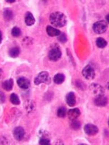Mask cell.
I'll return each instance as SVG.
<instances>
[{"instance_id":"4316f807","label":"cell","mask_w":109,"mask_h":145,"mask_svg":"<svg viewBox=\"0 0 109 145\" xmlns=\"http://www.w3.org/2000/svg\"><path fill=\"white\" fill-rule=\"evenodd\" d=\"M33 42V39L32 37H24L23 40V44L24 46H29L31 44H32Z\"/></svg>"},{"instance_id":"e0dca14e","label":"cell","mask_w":109,"mask_h":145,"mask_svg":"<svg viewBox=\"0 0 109 145\" xmlns=\"http://www.w3.org/2000/svg\"><path fill=\"white\" fill-rule=\"evenodd\" d=\"M3 16L5 21L9 22L12 20V18L14 17V14L11 9L8 8H6L4 9V11H3Z\"/></svg>"},{"instance_id":"6da1fadb","label":"cell","mask_w":109,"mask_h":145,"mask_svg":"<svg viewBox=\"0 0 109 145\" xmlns=\"http://www.w3.org/2000/svg\"><path fill=\"white\" fill-rule=\"evenodd\" d=\"M50 23L55 27H62L67 24V17L63 12L55 11L52 12L49 16Z\"/></svg>"},{"instance_id":"30bf717a","label":"cell","mask_w":109,"mask_h":145,"mask_svg":"<svg viewBox=\"0 0 109 145\" xmlns=\"http://www.w3.org/2000/svg\"><path fill=\"white\" fill-rule=\"evenodd\" d=\"M108 103L107 98L104 95L95 96L94 99V103L96 106L99 107H104L106 106Z\"/></svg>"},{"instance_id":"ba28073f","label":"cell","mask_w":109,"mask_h":145,"mask_svg":"<svg viewBox=\"0 0 109 145\" xmlns=\"http://www.w3.org/2000/svg\"><path fill=\"white\" fill-rule=\"evenodd\" d=\"M16 83L18 87L23 90L29 89V88L31 86L30 80L24 77H19L16 80Z\"/></svg>"},{"instance_id":"f546056e","label":"cell","mask_w":109,"mask_h":145,"mask_svg":"<svg viewBox=\"0 0 109 145\" xmlns=\"http://www.w3.org/2000/svg\"><path fill=\"white\" fill-rule=\"evenodd\" d=\"M2 40H3V35H2L1 31H0V45L1 44V43H2Z\"/></svg>"},{"instance_id":"83f0119b","label":"cell","mask_w":109,"mask_h":145,"mask_svg":"<svg viewBox=\"0 0 109 145\" xmlns=\"http://www.w3.org/2000/svg\"><path fill=\"white\" fill-rule=\"evenodd\" d=\"M76 87L77 88H79V89L84 90L86 89V85L84 84V82H82V81H80V80H77L76 81Z\"/></svg>"},{"instance_id":"277c9868","label":"cell","mask_w":109,"mask_h":145,"mask_svg":"<svg viewBox=\"0 0 109 145\" xmlns=\"http://www.w3.org/2000/svg\"><path fill=\"white\" fill-rule=\"evenodd\" d=\"M107 23L104 20H101L95 22L93 24L92 29L97 34H102L106 32L107 29Z\"/></svg>"},{"instance_id":"cb8c5ba5","label":"cell","mask_w":109,"mask_h":145,"mask_svg":"<svg viewBox=\"0 0 109 145\" xmlns=\"http://www.w3.org/2000/svg\"><path fill=\"white\" fill-rule=\"evenodd\" d=\"M21 34V30L20 27L14 26L11 29V35L14 37H18L20 36Z\"/></svg>"},{"instance_id":"2e32d148","label":"cell","mask_w":109,"mask_h":145,"mask_svg":"<svg viewBox=\"0 0 109 145\" xmlns=\"http://www.w3.org/2000/svg\"><path fill=\"white\" fill-rule=\"evenodd\" d=\"M14 86V80L12 78H9L5 80L4 82L2 84V88L5 90L7 92H10L12 90V88Z\"/></svg>"},{"instance_id":"603a6c76","label":"cell","mask_w":109,"mask_h":145,"mask_svg":"<svg viewBox=\"0 0 109 145\" xmlns=\"http://www.w3.org/2000/svg\"><path fill=\"white\" fill-rule=\"evenodd\" d=\"M70 128L72 129V130L77 131V130H79L80 129L81 123L80 121H77L76 120L72 121V123H70Z\"/></svg>"},{"instance_id":"7402d4cb","label":"cell","mask_w":109,"mask_h":145,"mask_svg":"<svg viewBox=\"0 0 109 145\" xmlns=\"http://www.w3.org/2000/svg\"><path fill=\"white\" fill-rule=\"evenodd\" d=\"M67 115V109L64 106H61L57 109V115L59 118H64Z\"/></svg>"},{"instance_id":"f1b7e54d","label":"cell","mask_w":109,"mask_h":145,"mask_svg":"<svg viewBox=\"0 0 109 145\" xmlns=\"http://www.w3.org/2000/svg\"><path fill=\"white\" fill-rule=\"evenodd\" d=\"M6 100V96L5 93L0 91V104L4 103Z\"/></svg>"},{"instance_id":"8992f818","label":"cell","mask_w":109,"mask_h":145,"mask_svg":"<svg viewBox=\"0 0 109 145\" xmlns=\"http://www.w3.org/2000/svg\"><path fill=\"white\" fill-rule=\"evenodd\" d=\"M89 89L91 91V92L95 95V96L97 95H104L105 89L101 85L96 83H92L90 85Z\"/></svg>"},{"instance_id":"4dcf8cb0","label":"cell","mask_w":109,"mask_h":145,"mask_svg":"<svg viewBox=\"0 0 109 145\" xmlns=\"http://www.w3.org/2000/svg\"><path fill=\"white\" fill-rule=\"evenodd\" d=\"M6 2L8 3H14L16 2V0H6Z\"/></svg>"},{"instance_id":"5bb4252c","label":"cell","mask_w":109,"mask_h":145,"mask_svg":"<svg viewBox=\"0 0 109 145\" xmlns=\"http://www.w3.org/2000/svg\"><path fill=\"white\" fill-rule=\"evenodd\" d=\"M24 106L28 113L33 112L36 110V103L33 100H27L24 102Z\"/></svg>"},{"instance_id":"3957f363","label":"cell","mask_w":109,"mask_h":145,"mask_svg":"<svg viewBox=\"0 0 109 145\" xmlns=\"http://www.w3.org/2000/svg\"><path fill=\"white\" fill-rule=\"evenodd\" d=\"M51 77L49 73L47 71H42L37 74V76L34 78V84L36 86H39L41 84H51Z\"/></svg>"},{"instance_id":"d6986e66","label":"cell","mask_w":109,"mask_h":145,"mask_svg":"<svg viewBox=\"0 0 109 145\" xmlns=\"http://www.w3.org/2000/svg\"><path fill=\"white\" fill-rule=\"evenodd\" d=\"M20 54V49L18 47H14L9 50V56L11 58H16Z\"/></svg>"},{"instance_id":"1f68e13d","label":"cell","mask_w":109,"mask_h":145,"mask_svg":"<svg viewBox=\"0 0 109 145\" xmlns=\"http://www.w3.org/2000/svg\"><path fill=\"white\" fill-rule=\"evenodd\" d=\"M3 75V71L1 69H0V79H1Z\"/></svg>"},{"instance_id":"4fadbf2b","label":"cell","mask_w":109,"mask_h":145,"mask_svg":"<svg viewBox=\"0 0 109 145\" xmlns=\"http://www.w3.org/2000/svg\"><path fill=\"white\" fill-rule=\"evenodd\" d=\"M24 22L27 26H31L35 24L36 20L32 12H26L24 16Z\"/></svg>"},{"instance_id":"ffe728a7","label":"cell","mask_w":109,"mask_h":145,"mask_svg":"<svg viewBox=\"0 0 109 145\" xmlns=\"http://www.w3.org/2000/svg\"><path fill=\"white\" fill-rule=\"evenodd\" d=\"M96 46L100 49H104L105 48L107 45V42L105 39L102 38V37H98L96 39Z\"/></svg>"},{"instance_id":"7a4b0ae2","label":"cell","mask_w":109,"mask_h":145,"mask_svg":"<svg viewBox=\"0 0 109 145\" xmlns=\"http://www.w3.org/2000/svg\"><path fill=\"white\" fill-rule=\"evenodd\" d=\"M62 57V51L59 45L55 44L52 45L51 49L49 50L48 53V58L50 61L53 62H56L59 61Z\"/></svg>"},{"instance_id":"8fae6325","label":"cell","mask_w":109,"mask_h":145,"mask_svg":"<svg viewBox=\"0 0 109 145\" xmlns=\"http://www.w3.org/2000/svg\"><path fill=\"white\" fill-rule=\"evenodd\" d=\"M67 114L68 116L69 119L71 121L76 120L77 118H79V116L80 115V110L77 108H74L70 109L67 112Z\"/></svg>"},{"instance_id":"7c38bea8","label":"cell","mask_w":109,"mask_h":145,"mask_svg":"<svg viewBox=\"0 0 109 145\" xmlns=\"http://www.w3.org/2000/svg\"><path fill=\"white\" fill-rule=\"evenodd\" d=\"M65 101L67 105L70 107H73L76 104V98L73 92H69L65 96Z\"/></svg>"},{"instance_id":"484cf974","label":"cell","mask_w":109,"mask_h":145,"mask_svg":"<svg viewBox=\"0 0 109 145\" xmlns=\"http://www.w3.org/2000/svg\"><path fill=\"white\" fill-rule=\"evenodd\" d=\"M57 40L62 44H64L67 41V36L66 34L64 33H61V34L57 36Z\"/></svg>"},{"instance_id":"9a60e30c","label":"cell","mask_w":109,"mask_h":145,"mask_svg":"<svg viewBox=\"0 0 109 145\" xmlns=\"http://www.w3.org/2000/svg\"><path fill=\"white\" fill-rule=\"evenodd\" d=\"M46 33L48 34V36L51 37H56L58 36L61 34V31L56 28L52 27L51 26H48L46 27Z\"/></svg>"},{"instance_id":"ac0fdd59","label":"cell","mask_w":109,"mask_h":145,"mask_svg":"<svg viewBox=\"0 0 109 145\" xmlns=\"http://www.w3.org/2000/svg\"><path fill=\"white\" fill-rule=\"evenodd\" d=\"M65 79V75L62 73H58L54 75L53 78V81L57 85H61L64 82Z\"/></svg>"},{"instance_id":"5b68a950","label":"cell","mask_w":109,"mask_h":145,"mask_svg":"<svg viewBox=\"0 0 109 145\" xmlns=\"http://www.w3.org/2000/svg\"><path fill=\"white\" fill-rule=\"evenodd\" d=\"M83 77L87 80H93L95 77V70L90 65H87L82 71Z\"/></svg>"},{"instance_id":"52a82bcc","label":"cell","mask_w":109,"mask_h":145,"mask_svg":"<svg viewBox=\"0 0 109 145\" xmlns=\"http://www.w3.org/2000/svg\"><path fill=\"white\" fill-rule=\"evenodd\" d=\"M84 130L85 133L88 136H95L99 132V128L96 125L91 123H88L85 125L84 128Z\"/></svg>"},{"instance_id":"44dd1931","label":"cell","mask_w":109,"mask_h":145,"mask_svg":"<svg viewBox=\"0 0 109 145\" xmlns=\"http://www.w3.org/2000/svg\"><path fill=\"white\" fill-rule=\"evenodd\" d=\"M9 100H10L11 103L12 105H19L21 103V101L20 100L18 95L15 93H12L10 95V98H9Z\"/></svg>"},{"instance_id":"9c48e42d","label":"cell","mask_w":109,"mask_h":145,"mask_svg":"<svg viewBox=\"0 0 109 145\" xmlns=\"http://www.w3.org/2000/svg\"><path fill=\"white\" fill-rule=\"evenodd\" d=\"M12 135H13V137L16 140L20 141L24 138L25 131L23 128L21 127H17L14 129L13 131H12Z\"/></svg>"},{"instance_id":"d6a6232c","label":"cell","mask_w":109,"mask_h":145,"mask_svg":"<svg viewBox=\"0 0 109 145\" xmlns=\"http://www.w3.org/2000/svg\"><path fill=\"white\" fill-rule=\"evenodd\" d=\"M108 16H109V15H108V14H107V16H106V17H105V20H106V21H107V22H106V23H109V21H108Z\"/></svg>"},{"instance_id":"d4e9b609","label":"cell","mask_w":109,"mask_h":145,"mask_svg":"<svg viewBox=\"0 0 109 145\" xmlns=\"http://www.w3.org/2000/svg\"><path fill=\"white\" fill-rule=\"evenodd\" d=\"M39 144L41 145H50L51 144V140H50V138L40 137L39 140Z\"/></svg>"}]
</instances>
